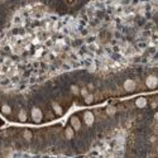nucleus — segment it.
<instances>
[{"label": "nucleus", "mask_w": 158, "mask_h": 158, "mask_svg": "<svg viewBox=\"0 0 158 158\" xmlns=\"http://www.w3.org/2000/svg\"><path fill=\"white\" fill-rule=\"evenodd\" d=\"M32 118H33V121L34 123H41L43 120V113L39 107H32Z\"/></svg>", "instance_id": "nucleus-1"}, {"label": "nucleus", "mask_w": 158, "mask_h": 158, "mask_svg": "<svg viewBox=\"0 0 158 158\" xmlns=\"http://www.w3.org/2000/svg\"><path fill=\"white\" fill-rule=\"evenodd\" d=\"M84 121H85L86 125L91 127L92 124H94V121H95L94 114H92L91 111H85V113H84Z\"/></svg>", "instance_id": "nucleus-2"}, {"label": "nucleus", "mask_w": 158, "mask_h": 158, "mask_svg": "<svg viewBox=\"0 0 158 158\" xmlns=\"http://www.w3.org/2000/svg\"><path fill=\"white\" fill-rule=\"evenodd\" d=\"M135 89H137V84H135V81L132 80V78H129V80H127L124 82V90L125 91L133 92V91H135Z\"/></svg>", "instance_id": "nucleus-3"}, {"label": "nucleus", "mask_w": 158, "mask_h": 158, "mask_svg": "<svg viewBox=\"0 0 158 158\" xmlns=\"http://www.w3.org/2000/svg\"><path fill=\"white\" fill-rule=\"evenodd\" d=\"M146 85H147V87L150 89V90L156 89V86H157V77H156V75H149L147 77V80H146Z\"/></svg>", "instance_id": "nucleus-4"}, {"label": "nucleus", "mask_w": 158, "mask_h": 158, "mask_svg": "<svg viewBox=\"0 0 158 158\" xmlns=\"http://www.w3.org/2000/svg\"><path fill=\"white\" fill-rule=\"evenodd\" d=\"M70 123H71V127L74 128V130H80V129H81V121H80V119L77 118V115L71 117Z\"/></svg>", "instance_id": "nucleus-5"}, {"label": "nucleus", "mask_w": 158, "mask_h": 158, "mask_svg": "<svg viewBox=\"0 0 158 158\" xmlns=\"http://www.w3.org/2000/svg\"><path fill=\"white\" fill-rule=\"evenodd\" d=\"M147 104H148V100H147V97H143V96H140V97H138L137 100H135V106H137L138 109H143V107H146V106H147Z\"/></svg>", "instance_id": "nucleus-6"}, {"label": "nucleus", "mask_w": 158, "mask_h": 158, "mask_svg": "<svg viewBox=\"0 0 158 158\" xmlns=\"http://www.w3.org/2000/svg\"><path fill=\"white\" fill-rule=\"evenodd\" d=\"M52 107H53V111L57 117H61L62 114H63V109H62V106L60 104H57V103H52Z\"/></svg>", "instance_id": "nucleus-7"}, {"label": "nucleus", "mask_w": 158, "mask_h": 158, "mask_svg": "<svg viewBox=\"0 0 158 158\" xmlns=\"http://www.w3.org/2000/svg\"><path fill=\"white\" fill-rule=\"evenodd\" d=\"M75 135V130L72 127H67L66 129H64V137H66L67 139H72Z\"/></svg>", "instance_id": "nucleus-8"}, {"label": "nucleus", "mask_w": 158, "mask_h": 158, "mask_svg": "<svg viewBox=\"0 0 158 158\" xmlns=\"http://www.w3.org/2000/svg\"><path fill=\"white\" fill-rule=\"evenodd\" d=\"M18 120L21 121V123H24V121H27V111L24 109H20L19 114H18Z\"/></svg>", "instance_id": "nucleus-9"}, {"label": "nucleus", "mask_w": 158, "mask_h": 158, "mask_svg": "<svg viewBox=\"0 0 158 158\" xmlns=\"http://www.w3.org/2000/svg\"><path fill=\"white\" fill-rule=\"evenodd\" d=\"M84 101H85V104H87V105H90V104H92L95 101V96L92 95V94H87L85 97H84Z\"/></svg>", "instance_id": "nucleus-10"}, {"label": "nucleus", "mask_w": 158, "mask_h": 158, "mask_svg": "<svg viewBox=\"0 0 158 158\" xmlns=\"http://www.w3.org/2000/svg\"><path fill=\"white\" fill-rule=\"evenodd\" d=\"M2 113L4 114V115H10V114H12V107L9 106V105H3L2 106Z\"/></svg>", "instance_id": "nucleus-11"}, {"label": "nucleus", "mask_w": 158, "mask_h": 158, "mask_svg": "<svg viewBox=\"0 0 158 158\" xmlns=\"http://www.w3.org/2000/svg\"><path fill=\"white\" fill-rule=\"evenodd\" d=\"M117 110H118V109H117L115 106H107L105 111H106V114H107V115H114V114L117 113Z\"/></svg>", "instance_id": "nucleus-12"}, {"label": "nucleus", "mask_w": 158, "mask_h": 158, "mask_svg": "<svg viewBox=\"0 0 158 158\" xmlns=\"http://www.w3.org/2000/svg\"><path fill=\"white\" fill-rule=\"evenodd\" d=\"M71 92H72L75 96L80 95V87H78L77 85H71Z\"/></svg>", "instance_id": "nucleus-13"}, {"label": "nucleus", "mask_w": 158, "mask_h": 158, "mask_svg": "<svg viewBox=\"0 0 158 158\" xmlns=\"http://www.w3.org/2000/svg\"><path fill=\"white\" fill-rule=\"evenodd\" d=\"M23 137H24L27 140H31V139L33 138V134H32V132H31V130H28V129H27V130H24V132H23Z\"/></svg>", "instance_id": "nucleus-14"}, {"label": "nucleus", "mask_w": 158, "mask_h": 158, "mask_svg": "<svg viewBox=\"0 0 158 158\" xmlns=\"http://www.w3.org/2000/svg\"><path fill=\"white\" fill-rule=\"evenodd\" d=\"M80 94L85 97L86 95H87L89 94V90H87V87H81V90H80Z\"/></svg>", "instance_id": "nucleus-15"}]
</instances>
